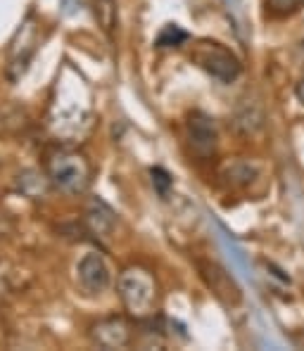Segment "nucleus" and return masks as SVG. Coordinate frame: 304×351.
I'll return each mask as SVG.
<instances>
[{
    "mask_svg": "<svg viewBox=\"0 0 304 351\" xmlns=\"http://www.w3.org/2000/svg\"><path fill=\"white\" fill-rule=\"evenodd\" d=\"M304 0H266V10L274 17H288V14L297 12L302 8Z\"/></svg>",
    "mask_w": 304,
    "mask_h": 351,
    "instance_id": "nucleus-10",
    "label": "nucleus"
},
{
    "mask_svg": "<svg viewBox=\"0 0 304 351\" xmlns=\"http://www.w3.org/2000/svg\"><path fill=\"white\" fill-rule=\"evenodd\" d=\"M91 169L79 154H58L50 162V180L67 195H79L89 185Z\"/></svg>",
    "mask_w": 304,
    "mask_h": 351,
    "instance_id": "nucleus-3",
    "label": "nucleus"
},
{
    "mask_svg": "<svg viewBox=\"0 0 304 351\" xmlns=\"http://www.w3.org/2000/svg\"><path fill=\"white\" fill-rule=\"evenodd\" d=\"M188 40V34H185L183 29L174 27V24H169V27L162 29V34L157 36V45L159 48H172V45H181Z\"/></svg>",
    "mask_w": 304,
    "mask_h": 351,
    "instance_id": "nucleus-9",
    "label": "nucleus"
},
{
    "mask_svg": "<svg viewBox=\"0 0 304 351\" xmlns=\"http://www.w3.org/2000/svg\"><path fill=\"white\" fill-rule=\"evenodd\" d=\"M86 219H89V226H91L93 233L100 235V237L112 235V230H115V226H117V214L105 202H102V199H97V197L91 199Z\"/></svg>",
    "mask_w": 304,
    "mask_h": 351,
    "instance_id": "nucleus-8",
    "label": "nucleus"
},
{
    "mask_svg": "<svg viewBox=\"0 0 304 351\" xmlns=\"http://www.w3.org/2000/svg\"><path fill=\"white\" fill-rule=\"evenodd\" d=\"M297 60H300V66L304 69V40H302V45H300V55H297Z\"/></svg>",
    "mask_w": 304,
    "mask_h": 351,
    "instance_id": "nucleus-13",
    "label": "nucleus"
},
{
    "mask_svg": "<svg viewBox=\"0 0 304 351\" xmlns=\"http://www.w3.org/2000/svg\"><path fill=\"white\" fill-rule=\"evenodd\" d=\"M198 268H200L202 280L207 282V287L214 292V297L219 299L224 306L235 308L243 304V290H240V285L233 280V276H231L226 268H221L219 263H214V261H200Z\"/></svg>",
    "mask_w": 304,
    "mask_h": 351,
    "instance_id": "nucleus-4",
    "label": "nucleus"
},
{
    "mask_svg": "<svg viewBox=\"0 0 304 351\" xmlns=\"http://www.w3.org/2000/svg\"><path fill=\"white\" fill-rule=\"evenodd\" d=\"M190 58L200 69L207 71L212 79L221 81V84H233L240 76V71H243L240 60L229 48H224L221 43H214V40H200L193 48Z\"/></svg>",
    "mask_w": 304,
    "mask_h": 351,
    "instance_id": "nucleus-2",
    "label": "nucleus"
},
{
    "mask_svg": "<svg viewBox=\"0 0 304 351\" xmlns=\"http://www.w3.org/2000/svg\"><path fill=\"white\" fill-rule=\"evenodd\" d=\"M150 176H152V185L157 188V193L167 195L169 188H172V178H169V173L164 171V169H152Z\"/></svg>",
    "mask_w": 304,
    "mask_h": 351,
    "instance_id": "nucleus-11",
    "label": "nucleus"
},
{
    "mask_svg": "<svg viewBox=\"0 0 304 351\" xmlns=\"http://www.w3.org/2000/svg\"><path fill=\"white\" fill-rule=\"evenodd\" d=\"M119 297L126 311L136 318H145L152 313L157 287L148 271L143 268H128L119 276Z\"/></svg>",
    "mask_w": 304,
    "mask_h": 351,
    "instance_id": "nucleus-1",
    "label": "nucleus"
},
{
    "mask_svg": "<svg viewBox=\"0 0 304 351\" xmlns=\"http://www.w3.org/2000/svg\"><path fill=\"white\" fill-rule=\"evenodd\" d=\"M295 95H297V100H300L302 105H304V79L300 81V84H297V88H295Z\"/></svg>",
    "mask_w": 304,
    "mask_h": 351,
    "instance_id": "nucleus-12",
    "label": "nucleus"
},
{
    "mask_svg": "<svg viewBox=\"0 0 304 351\" xmlns=\"http://www.w3.org/2000/svg\"><path fill=\"white\" fill-rule=\"evenodd\" d=\"M93 339L102 349H121L128 342V328L119 318H110V321H102L93 328Z\"/></svg>",
    "mask_w": 304,
    "mask_h": 351,
    "instance_id": "nucleus-7",
    "label": "nucleus"
},
{
    "mask_svg": "<svg viewBox=\"0 0 304 351\" xmlns=\"http://www.w3.org/2000/svg\"><path fill=\"white\" fill-rule=\"evenodd\" d=\"M76 278L89 294H105L112 285V271L102 254L89 252L76 263Z\"/></svg>",
    "mask_w": 304,
    "mask_h": 351,
    "instance_id": "nucleus-5",
    "label": "nucleus"
},
{
    "mask_svg": "<svg viewBox=\"0 0 304 351\" xmlns=\"http://www.w3.org/2000/svg\"><path fill=\"white\" fill-rule=\"evenodd\" d=\"M188 143L193 154H198L200 159L212 157L216 152V143H219L214 119H209L202 112H193L188 119Z\"/></svg>",
    "mask_w": 304,
    "mask_h": 351,
    "instance_id": "nucleus-6",
    "label": "nucleus"
}]
</instances>
